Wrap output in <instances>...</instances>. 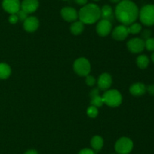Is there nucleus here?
<instances>
[{"label":"nucleus","instance_id":"nucleus-1","mask_svg":"<svg viewBox=\"0 0 154 154\" xmlns=\"http://www.w3.org/2000/svg\"><path fill=\"white\" fill-rule=\"evenodd\" d=\"M114 14L123 25L129 26L138 19L139 10L137 5L131 0H122L117 4Z\"/></svg>","mask_w":154,"mask_h":154},{"label":"nucleus","instance_id":"nucleus-2","mask_svg":"<svg viewBox=\"0 0 154 154\" xmlns=\"http://www.w3.org/2000/svg\"><path fill=\"white\" fill-rule=\"evenodd\" d=\"M78 18L84 24H93L101 18V8L93 3L87 4L80 9Z\"/></svg>","mask_w":154,"mask_h":154},{"label":"nucleus","instance_id":"nucleus-3","mask_svg":"<svg viewBox=\"0 0 154 154\" xmlns=\"http://www.w3.org/2000/svg\"><path fill=\"white\" fill-rule=\"evenodd\" d=\"M138 17L144 25L151 27L154 25V5L148 4L143 6L139 11Z\"/></svg>","mask_w":154,"mask_h":154},{"label":"nucleus","instance_id":"nucleus-4","mask_svg":"<svg viewBox=\"0 0 154 154\" xmlns=\"http://www.w3.org/2000/svg\"><path fill=\"white\" fill-rule=\"evenodd\" d=\"M104 104L111 107H118L123 101V97L121 94L115 89L108 90L102 96Z\"/></svg>","mask_w":154,"mask_h":154},{"label":"nucleus","instance_id":"nucleus-5","mask_svg":"<svg viewBox=\"0 0 154 154\" xmlns=\"http://www.w3.org/2000/svg\"><path fill=\"white\" fill-rule=\"evenodd\" d=\"M133 141L127 137H122L115 143V150L118 154H129L133 149Z\"/></svg>","mask_w":154,"mask_h":154},{"label":"nucleus","instance_id":"nucleus-6","mask_svg":"<svg viewBox=\"0 0 154 154\" xmlns=\"http://www.w3.org/2000/svg\"><path fill=\"white\" fill-rule=\"evenodd\" d=\"M74 70L81 76H87L91 69V66L89 60L85 57H80L74 63Z\"/></svg>","mask_w":154,"mask_h":154},{"label":"nucleus","instance_id":"nucleus-7","mask_svg":"<svg viewBox=\"0 0 154 154\" xmlns=\"http://www.w3.org/2000/svg\"><path fill=\"white\" fill-rule=\"evenodd\" d=\"M127 48L129 51L134 54L141 53L145 48L144 40L141 38H133L127 42Z\"/></svg>","mask_w":154,"mask_h":154},{"label":"nucleus","instance_id":"nucleus-8","mask_svg":"<svg viewBox=\"0 0 154 154\" xmlns=\"http://www.w3.org/2000/svg\"><path fill=\"white\" fill-rule=\"evenodd\" d=\"M20 0H3L2 8L6 12L10 14H17L20 9Z\"/></svg>","mask_w":154,"mask_h":154},{"label":"nucleus","instance_id":"nucleus-9","mask_svg":"<svg viewBox=\"0 0 154 154\" xmlns=\"http://www.w3.org/2000/svg\"><path fill=\"white\" fill-rule=\"evenodd\" d=\"M112 29L111 22L107 20L102 19L96 26V32L100 36H106L111 33Z\"/></svg>","mask_w":154,"mask_h":154},{"label":"nucleus","instance_id":"nucleus-10","mask_svg":"<svg viewBox=\"0 0 154 154\" xmlns=\"http://www.w3.org/2000/svg\"><path fill=\"white\" fill-rule=\"evenodd\" d=\"M129 30H128L127 26H125L123 24L120 26H117V27L114 29L112 32V37L115 40L117 41H123L126 39L129 36Z\"/></svg>","mask_w":154,"mask_h":154},{"label":"nucleus","instance_id":"nucleus-11","mask_svg":"<svg viewBox=\"0 0 154 154\" xmlns=\"http://www.w3.org/2000/svg\"><path fill=\"white\" fill-rule=\"evenodd\" d=\"M61 16L65 21L72 22L76 21L78 18V13L74 8L64 7L61 10Z\"/></svg>","mask_w":154,"mask_h":154},{"label":"nucleus","instance_id":"nucleus-12","mask_svg":"<svg viewBox=\"0 0 154 154\" xmlns=\"http://www.w3.org/2000/svg\"><path fill=\"white\" fill-rule=\"evenodd\" d=\"M39 27V21L35 17H28L23 21V28L29 33L36 31Z\"/></svg>","mask_w":154,"mask_h":154},{"label":"nucleus","instance_id":"nucleus-13","mask_svg":"<svg viewBox=\"0 0 154 154\" xmlns=\"http://www.w3.org/2000/svg\"><path fill=\"white\" fill-rule=\"evenodd\" d=\"M112 84V78L109 73H102L98 79V87L101 90H107Z\"/></svg>","mask_w":154,"mask_h":154},{"label":"nucleus","instance_id":"nucleus-14","mask_svg":"<svg viewBox=\"0 0 154 154\" xmlns=\"http://www.w3.org/2000/svg\"><path fill=\"white\" fill-rule=\"evenodd\" d=\"M39 6L38 0H23L20 5V8L26 12L31 14L35 11Z\"/></svg>","mask_w":154,"mask_h":154},{"label":"nucleus","instance_id":"nucleus-15","mask_svg":"<svg viewBox=\"0 0 154 154\" xmlns=\"http://www.w3.org/2000/svg\"><path fill=\"white\" fill-rule=\"evenodd\" d=\"M129 91L133 96H142L147 91V86L142 82H135L130 86Z\"/></svg>","mask_w":154,"mask_h":154},{"label":"nucleus","instance_id":"nucleus-16","mask_svg":"<svg viewBox=\"0 0 154 154\" xmlns=\"http://www.w3.org/2000/svg\"><path fill=\"white\" fill-rule=\"evenodd\" d=\"M101 18L104 20L111 21H113L114 18V11L113 8L108 5H105L101 8Z\"/></svg>","mask_w":154,"mask_h":154},{"label":"nucleus","instance_id":"nucleus-17","mask_svg":"<svg viewBox=\"0 0 154 154\" xmlns=\"http://www.w3.org/2000/svg\"><path fill=\"white\" fill-rule=\"evenodd\" d=\"M91 146L93 147V150L99 151L102 148L104 145V140L101 136L96 135L92 137L91 139Z\"/></svg>","mask_w":154,"mask_h":154},{"label":"nucleus","instance_id":"nucleus-18","mask_svg":"<svg viewBox=\"0 0 154 154\" xmlns=\"http://www.w3.org/2000/svg\"><path fill=\"white\" fill-rule=\"evenodd\" d=\"M84 30V24L81 22V21H74L70 27V30L72 33V34L78 36L80 35Z\"/></svg>","mask_w":154,"mask_h":154},{"label":"nucleus","instance_id":"nucleus-19","mask_svg":"<svg viewBox=\"0 0 154 154\" xmlns=\"http://www.w3.org/2000/svg\"><path fill=\"white\" fill-rule=\"evenodd\" d=\"M11 69L6 63H0V79H5L10 76Z\"/></svg>","mask_w":154,"mask_h":154},{"label":"nucleus","instance_id":"nucleus-20","mask_svg":"<svg viewBox=\"0 0 154 154\" xmlns=\"http://www.w3.org/2000/svg\"><path fill=\"white\" fill-rule=\"evenodd\" d=\"M136 63L140 69H146L150 63V59L145 54H141L137 57Z\"/></svg>","mask_w":154,"mask_h":154},{"label":"nucleus","instance_id":"nucleus-21","mask_svg":"<svg viewBox=\"0 0 154 154\" xmlns=\"http://www.w3.org/2000/svg\"><path fill=\"white\" fill-rule=\"evenodd\" d=\"M129 33L132 34H138L142 30V26L139 23H133L128 27Z\"/></svg>","mask_w":154,"mask_h":154},{"label":"nucleus","instance_id":"nucleus-22","mask_svg":"<svg viewBox=\"0 0 154 154\" xmlns=\"http://www.w3.org/2000/svg\"><path fill=\"white\" fill-rule=\"evenodd\" d=\"M90 104L92 106H94L96 107H102L104 104L103 99H102V97L101 96H97L95 97V98H92L91 101H90Z\"/></svg>","mask_w":154,"mask_h":154},{"label":"nucleus","instance_id":"nucleus-23","mask_svg":"<svg viewBox=\"0 0 154 154\" xmlns=\"http://www.w3.org/2000/svg\"><path fill=\"white\" fill-rule=\"evenodd\" d=\"M145 48L150 51H154V38L150 37L144 40Z\"/></svg>","mask_w":154,"mask_h":154},{"label":"nucleus","instance_id":"nucleus-24","mask_svg":"<svg viewBox=\"0 0 154 154\" xmlns=\"http://www.w3.org/2000/svg\"><path fill=\"white\" fill-rule=\"evenodd\" d=\"M87 113L90 117L91 118H96L98 116L99 113V110H98L97 107H94V106H90L88 107L87 110Z\"/></svg>","mask_w":154,"mask_h":154},{"label":"nucleus","instance_id":"nucleus-25","mask_svg":"<svg viewBox=\"0 0 154 154\" xmlns=\"http://www.w3.org/2000/svg\"><path fill=\"white\" fill-rule=\"evenodd\" d=\"M17 15L18 17V19H19V21H24L27 18H28V14H27L26 12L24 11L23 10H22V9H20L19 11L17 12V13L16 14Z\"/></svg>","mask_w":154,"mask_h":154},{"label":"nucleus","instance_id":"nucleus-26","mask_svg":"<svg viewBox=\"0 0 154 154\" xmlns=\"http://www.w3.org/2000/svg\"><path fill=\"white\" fill-rule=\"evenodd\" d=\"M151 35H152L151 30H149V29H145V30H143L142 33H141V37H142V39L146 40V39L151 37Z\"/></svg>","mask_w":154,"mask_h":154},{"label":"nucleus","instance_id":"nucleus-27","mask_svg":"<svg viewBox=\"0 0 154 154\" xmlns=\"http://www.w3.org/2000/svg\"><path fill=\"white\" fill-rule=\"evenodd\" d=\"M86 83H87V85L93 86L94 85L95 83H96V79H95V78L93 75H87V76H86Z\"/></svg>","mask_w":154,"mask_h":154},{"label":"nucleus","instance_id":"nucleus-28","mask_svg":"<svg viewBox=\"0 0 154 154\" xmlns=\"http://www.w3.org/2000/svg\"><path fill=\"white\" fill-rule=\"evenodd\" d=\"M19 21V19H18V17L17 15L16 14H11L10 17L8 18V21L11 23V24H16L17 21Z\"/></svg>","mask_w":154,"mask_h":154},{"label":"nucleus","instance_id":"nucleus-29","mask_svg":"<svg viewBox=\"0 0 154 154\" xmlns=\"http://www.w3.org/2000/svg\"><path fill=\"white\" fill-rule=\"evenodd\" d=\"M78 154H96L93 149H89V148H85V149H81Z\"/></svg>","mask_w":154,"mask_h":154},{"label":"nucleus","instance_id":"nucleus-30","mask_svg":"<svg viewBox=\"0 0 154 154\" xmlns=\"http://www.w3.org/2000/svg\"><path fill=\"white\" fill-rule=\"evenodd\" d=\"M99 89L97 88H93L90 93V98H91V99L92 98H95V97L99 96Z\"/></svg>","mask_w":154,"mask_h":154},{"label":"nucleus","instance_id":"nucleus-31","mask_svg":"<svg viewBox=\"0 0 154 154\" xmlns=\"http://www.w3.org/2000/svg\"><path fill=\"white\" fill-rule=\"evenodd\" d=\"M147 91L152 96H154V84L147 86Z\"/></svg>","mask_w":154,"mask_h":154},{"label":"nucleus","instance_id":"nucleus-32","mask_svg":"<svg viewBox=\"0 0 154 154\" xmlns=\"http://www.w3.org/2000/svg\"><path fill=\"white\" fill-rule=\"evenodd\" d=\"M87 1H88V0H75V2L77 3V4H78L79 5H83V6L87 4Z\"/></svg>","mask_w":154,"mask_h":154},{"label":"nucleus","instance_id":"nucleus-33","mask_svg":"<svg viewBox=\"0 0 154 154\" xmlns=\"http://www.w3.org/2000/svg\"><path fill=\"white\" fill-rule=\"evenodd\" d=\"M24 154H38V152L35 150V149H29V150H27Z\"/></svg>","mask_w":154,"mask_h":154},{"label":"nucleus","instance_id":"nucleus-34","mask_svg":"<svg viewBox=\"0 0 154 154\" xmlns=\"http://www.w3.org/2000/svg\"><path fill=\"white\" fill-rule=\"evenodd\" d=\"M110 1L113 3H119L121 0H110Z\"/></svg>","mask_w":154,"mask_h":154},{"label":"nucleus","instance_id":"nucleus-35","mask_svg":"<svg viewBox=\"0 0 154 154\" xmlns=\"http://www.w3.org/2000/svg\"><path fill=\"white\" fill-rule=\"evenodd\" d=\"M151 60H152V61L154 63V51L152 53V54H151Z\"/></svg>","mask_w":154,"mask_h":154},{"label":"nucleus","instance_id":"nucleus-36","mask_svg":"<svg viewBox=\"0 0 154 154\" xmlns=\"http://www.w3.org/2000/svg\"><path fill=\"white\" fill-rule=\"evenodd\" d=\"M95 1H99V0H95Z\"/></svg>","mask_w":154,"mask_h":154}]
</instances>
